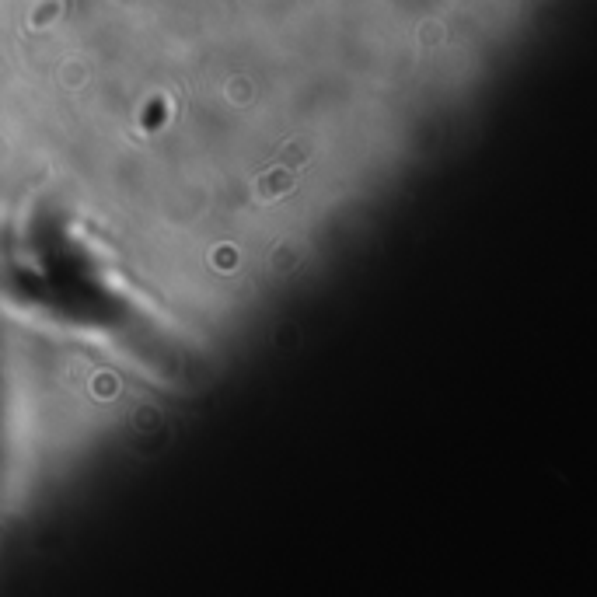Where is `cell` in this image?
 Segmentation results:
<instances>
[{
    "instance_id": "obj_1",
    "label": "cell",
    "mask_w": 597,
    "mask_h": 597,
    "mask_svg": "<svg viewBox=\"0 0 597 597\" xmlns=\"http://www.w3.org/2000/svg\"><path fill=\"white\" fill-rule=\"evenodd\" d=\"M297 172L290 165H273L255 179V203H276L287 193H294Z\"/></svg>"
}]
</instances>
